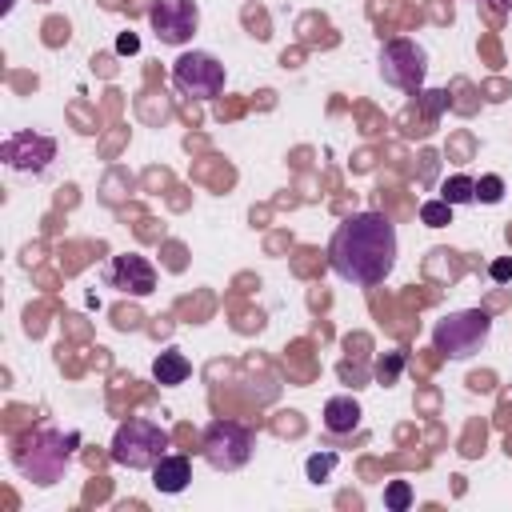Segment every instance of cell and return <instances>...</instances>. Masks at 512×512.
Listing matches in <instances>:
<instances>
[{"label": "cell", "instance_id": "1", "mask_svg": "<svg viewBox=\"0 0 512 512\" xmlns=\"http://www.w3.org/2000/svg\"><path fill=\"white\" fill-rule=\"evenodd\" d=\"M328 264L340 280L372 288L396 264V228L384 212H352L328 240Z\"/></svg>", "mask_w": 512, "mask_h": 512}, {"label": "cell", "instance_id": "2", "mask_svg": "<svg viewBox=\"0 0 512 512\" xmlns=\"http://www.w3.org/2000/svg\"><path fill=\"white\" fill-rule=\"evenodd\" d=\"M164 448H168V432L144 416L124 420L112 436V460L124 468H152L164 456Z\"/></svg>", "mask_w": 512, "mask_h": 512}, {"label": "cell", "instance_id": "3", "mask_svg": "<svg viewBox=\"0 0 512 512\" xmlns=\"http://www.w3.org/2000/svg\"><path fill=\"white\" fill-rule=\"evenodd\" d=\"M488 332H492V316H488V312H480V308L448 312L444 320H436L432 344H436V352H444V356H452V360H464V356H472V352L484 348Z\"/></svg>", "mask_w": 512, "mask_h": 512}, {"label": "cell", "instance_id": "4", "mask_svg": "<svg viewBox=\"0 0 512 512\" xmlns=\"http://www.w3.org/2000/svg\"><path fill=\"white\" fill-rule=\"evenodd\" d=\"M200 448H204V460H208L212 468H220V472H236V468H244V464L252 460L256 436H252V428H248V424L216 420V424H208V432H204Z\"/></svg>", "mask_w": 512, "mask_h": 512}, {"label": "cell", "instance_id": "5", "mask_svg": "<svg viewBox=\"0 0 512 512\" xmlns=\"http://www.w3.org/2000/svg\"><path fill=\"white\" fill-rule=\"evenodd\" d=\"M172 84L192 100H212L224 92V64L212 52H184L172 64Z\"/></svg>", "mask_w": 512, "mask_h": 512}, {"label": "cell", "instance_id": "6", "mask_svg": "<svg viewBox=\"0 0 512 512\" xmlns=\"http://www.w3.org/2000/svg\"><path fill=\"white\" fill-rule=\"evenodd\" d=\"M424 72H428V56L416 40H388L380 48V76L392 84V88H404V92H420L424 84Z\"/></svg>", "mask_w": 512, "mask_h": 512}, {"label": "cell", "instance_id": "7", "mask_svg": "<svg viewBox=\"0 0 512 512\" xmlns=\"http://www.w3.org/2000/svg\"><path fill=\"white\" fill-rule=\"evenodd\" d=\"M148 24L164 44H184L200 28V8L196 0H156L148 12Z\"/></svg>", "mask_w": 512, "mask_h": 512}, {"label": "cell", "instance_id": "8", "mask_svg": "<svg viewBox=\"0 0 512 512\" xmlns=\"http://www.w3.org/2000/svg\"><path fill=\"white\" fill-rule=\"evenodd\" d=\"M104 280H108L116 292L148 296V292L156 288V268H152L144 256H136V252H120V256H112V260H108Z\"/></svg>", "mask_w": 512, "mask_h": 512}, {"label": "cell", "instance_id": "9", "mask_svg": "<svg viewBox=\"0 0 512 512\" xmlns=\"http://www.w3.org/2000/svg\"><path fill=\"white\" fill-rule=\"evenodd\" d=\"M52 152H56V144L44 140V136H32V132H20V136H12L4 144V160L12 168H20V172H40L52 160Z\"/></svg>", "mask_w": 512, "mask_h": 512}, {"label": "cell", "instance_id": "10", "mask_svg": "<svg viewBox=\"0 0 512 512\" xmlns=\"http://www.w3.org/2000/svg\"><path fill=\"white\" fill-rule=\"evenodd\" d=\"M188 480H192V464H188V456H180V452H164V456L152 464V484H156V492H184Z\"/></svg>", "mask_w": 512, "mask_h": 512}, {"label": "cell", "instance_id": "11", "mask_svg": "<svg viewBox=\"0 0 512 512\" xmlns=\"http://www.w3.org/2000/svg\"><path fill=\"white\" fill-rule=\"evenodd\" d=\"M324 428H328L332 436L356 432V428H360V404H356L352 396H332V400L324 404Z\"/></svg>", "mask_w": 512, "mask_h": 512}, {"label": "cell", "instance_id": "12", "mask_svg": "<svg viewBox=\"0 0 512 512\" xmlns=\"http://www.w3.org/2000/svg\"><path fill=\"white\" fill-rule=\"evenodd\" d=\"M152 376L160 380V384H184L188 376H192V364H188V356L184 352H160L156 360H152Z\"/></svg>", "mask_w": 512, "mask_h": 512}, {"label": "cell", "instance_id": "13", "mask_svg": "<svg viewBox=\"0 0 512 512\" xmlns=\"http://www.w3.org/2000/svg\"><path fill=\"white\" fill-rule=\"evenodd\" d=\"M440 200H448L452 208H456V204H472V200H476V180L464 176V172H460V176H448V180L440 184Z\"/></svg>", "mask_w": 512, "mask_h": 512}, {"label": "cell", "instance_id": "14", "mask_svg": "<svg viewBox=\"0 0 512 512\" xmlns=\"http://www.w3.org/2000/svg\"><path fill=\"white\" fill-rule=\"evenodd\" d=\"M420 220H424L428 228H444V224H452V204H448V200H428V204L420 208Z\"/></svg>", "mask_w": 512, "mask_h": 512}, {"label": "cell", "instance_id": "15", "mask_svg": "<svg viewBox=\"0 0 512 512\" xmlns=\"http://www.w3.org/2000/svg\"><path fill=\"white\" fill-rule=\"evenodd\" d=\"M500 196H504V180L500 176H480L476 180V200L480 204H500Z\"/></svg>", "mask_w": 512, "mask_h": 512}, {"label": "cell", "instance_id": "16", "mask_svg": "<svg viewBox=\"0 0 512 512\" xmlns=\"http://www.w3.org/2000/svg\"><path fill=\"white\" fill-rule=\"evenodd\" d=\"M384 504H388L392 512H404V508L412 504V488H408L404 480H392V484L384 488Z\"/></svg>", "mask_w": 512, "mask_h": 512}, {"label": "cell", "instance_id": "17", "mask_svg": "<svg viewBox=\"0 0 512 512\" xmlns=\"http://www.w3.org/2000/svg\"><path fill=\"white\" fill-rule=\"evenodd\" d=\"M336 468V452H324V456H308V480H324L328 472Z\"/></svg>", "mask_w": 512, "mask_h": 512}, {"label": "cell", "instance_id": "18", "mask_svg": "<svg viewBox=\"0 0 512 512\" xmlns=\"http://www.w3.org/2000/svg\"><path fill=\"white\" fill-rule=\"evenodd\" d=\"M488 276H492L496 284L512 280V256H504V260H492V264H488Z\"/></svg>", "mask_w": 512, "mask_h": 512}, {"label": "cell", "instance_id": "19", "mask_svg": "<svg viewBox=\"0 0 512 512\" xmlns=\"http://www.w3.org/2000/svg\"><path fill=\"white\" fill-rule=\"evenodd\" d=\"M396 368H400V356H392L388 364L380 360V368H376V376H380V380H392V376H396Z\"/></svg>", "mask_w": 512, "mask_h": 512}, {"label": "cell", "instance_id": "20", "mask_svg": "<svg viewBox=\"0 0 512 512\" xmlns=\"http://www.w3.org/2000/svg\"><path fill=\"white\" fill-rule=\"evenodd\" d=\"M136 48H140V40H136V36H132V32H128V36H120V40H116V52H136Z\"/></svg>", "mask_w": 512, "mask_h": 512}, {"label": "cell", "instance_id": "21", "mask_svg": "<svg viewBox=\"0 0 512 512\" xmlns=\"http://www.w3.org/2000/svg\"><path fill=\"white\" fill-rule=\"evenodd\" d=\"M492 4H496V8H508V4H512V0H492Z\"/></svg>", "mask_w": 512, "mask_h": 512}]
</instances>
